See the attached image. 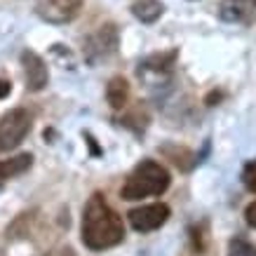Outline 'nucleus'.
I'll return each mask as SVG.
<instances>
[{
    "label": "nucleus",
    "instance_id": "obj_10",
    "mask_svg": "<svg viewBox=\"0 0 256 256\" xmlns=\"http://www.w3.org/2000/svg\"><path fill=\"white\" fill-rule=\"evenodd\" d=\"M106 99H108L110 108H124V104L130 99V85H127V80L122 76H116V78H110L108 87H106Z\"/></svg>",
    "mask_w": 256,
    "mask_h": 256
},
{
    "label": "nucleus",
    "instance_id": "obj_15",
    "mask_svg": "<svg viewBox=\"0 0 256 256\" xmlns=\"http://www.w3.org/2000/svg\"><path fill=\"white\" fill-rule=\"evenodd\" d=\"M244 218H247V224L252 226V228H256V202H252L247 207V212H244Z\"/></svg>",
    "mask_w": 256,
    "mask_h": 256
},
{
    "label": "nucleus",
    "instance_id": "obj_9",
    "mask_svg": "<svg viewBox=\"0 0 256 256\" xmlns=\"http://www.w3.org/2000/svg\"><path fill=\"white\" fill-rule=\"evenodd\" d=\"M33 164L31 153H19V156L10 158V160H0V181L14 178L24 172H28V167Z\"/></svg>",
    "mask_w": 256,
    "mask_h": 256
},
{
    "label": "nucleus",
    "instance_id": "obj_2",
    "mask_svg": "<svg viewBox=\"0 0 256 256\" xmlns=\"http://www.w3.org/2000/svg\"><path fill=\"white\" fill-rule=\"evenodd\" d=\"M170 172L156 160H144L134 167V172L127 176L124 186L120 188L122 200H141L150 195H162L170 188Z\"/></svg>",
    "mask_w": 256,
    "mask_h": 256
},
{
    "label": "nucleus",
    "instance_id": "obj_16",
    "mask_svg": "<svg viewBox=\"0 0 256 256\" xmlns=\"http://www.w3.org/2000/svg\"><path fill=\"white\" fill-rule=\"evenodd\" d=\"M47 256H76V252L70 247H56V249H52Z\"/></svg>",
    "mask_w": 256,
    "mask_h": 256
},
{
    "label": "nucleus",
    "instance_id": "obj_7",
    "mask_svg": "<svg viewBox=\"0 0 256 256\" xmlns=\"http://www.w3.org/2000/svg\"><path fill=\"white\" fill-rule=\"evenodd\" d=\"M22 66H24L26 87L31 92H40L47 85V80H50V70H47V64L42 62V56H38L31 50H26L22 54Z\"/></svg>",
    "mask_w": 256,
    "mask_h": 256
},
{
    "label": "nucleus",
    "instance_id": "obj_3",
    "mask_svg": "<svg viewBox=\"0 0 256 256\" xmlns=\"http://www.w3.org/2000/svg\"><path fill=\"white\" fill-rule=\"evenodd\" d=\"M31 132V113L24 108H12L0 118V150H12Z\"/></svg>",
    "mask_w": 256,
    "mask_h": 256
},
{
    "label": "nucleus",
    "instance_id": "obj_8",
    "mask_svg": "<svg viewBox=\"0 0 256 256\" xmlns=\"http://www.w3.org/2000/svg\"><path fill=\"white\" fill-rule=\"evenodd\" d=\"M256 12V0H221L218 14L224 22H244Z\"/></svg>",
    "mask_w": 256,
    "mask_h": 256
},
{
    "label": "nucleus",
    "instance_id": "obj_14",
    "mask_svg": "<svg viewBox=\"0 0 256 256\" xmlns=\"http://www.w3.org/2000/svg\"><path fill=\"white\" fill-rule=\"evenodd\" d=\"M242 181H244V186L252 190V193H256V162H252L244 170V174H242Z\"/></svg>",
    "mask_w": 256,
    "mask_h": 256
},
{
    "label": "nucleus",
    "instance_id": "obj_18",
    "mask_svg": "<svg viewBox=\"0 0 256 256\" xmlns=\"http://www.w3.org/2000/svg\"><path fill=\"white\" fill-rule=\"evenodd\" d=\"M0 256H2V254H0Z\"/></svg>",
    "mask_w": 256,
    "mask_h": 256
},
{
    "label": "nucleus",
    "instance_id": "obj_13",
    "mask_svg": "<svg viewBox=\"0 0 256 256\" xmlns=\"http://www.w3.org/2000/svg\"><path fill=\"white\" fill-rule=\"evenodd\" d=\"M228 256H256V247L244 240H233L230 249H228Z\"/></svg>",
    "mask_w": 256,
    "mask_h": 256
},
{
    "label": "nucleus",
    "instance_id": "obj_5",
    "mask_svg": "<svg viewBox=\"0 0 256 256\" xmlns=\"http://www.w3.org/2000/svg\"><path fill=\"white\" fill-rule=\"evenodd\" d=\"M170 218V207L164 202H156V204H141L136 210L130 212V224L134 230L139 233H150L158 230L160 226L167 224Z\"/></svg>",
    "mask_w": 256,
    "mask_h": 256
},
{
    "label": "nucleus",
    "instance_id": "obj_4",
    "mask_svg": "<svg viewBox=\"0 0 256 256\" xmlns=\"http://www.w3.org/2000/svg\"><path fill=\"white\" fill-rule=\"evenodd\" d=\"M116 50H118V28L113 24L99 26V31H94L85 40V56L87 62L92 64L101 62V59H108Z\"/></svg>",
    "mask_w": 256,
    "mask_h": 256
},
{
    "label": "nucleus",
    "instance_id": "obj_1",
    "mask_svg": "<svg viewBox=\"0 0 256 256\" xmlns=\"http://www.w3.org/2000/svg\"><path fill=\"white\" fill-rule=\"evenodd\" d=\"M124 238L122 218L104 200L101 193H94L82 212V242L90 249H108L120 244Z\"/></svg>",
    "mask_w": 256,
    "mask_h": 256
},
{
    "label": "nucleus",
    "instance_id": "obj_12",
    "mask_svg": "<svg viewBox=\"0 0 256 256\" xmlns=\"http://www.w3.org/2000/svg\"><path fill=\"white\" fill-rule=\"evenodd\" d=\"M174 56H176V52H167V54H156V56H148L144 64H139L141 68H150V70H167L174 64Z\"/></svg>",
    "mask_w": 256,
    "mask_h": 256
},
{
    "label": "nucleus",
    "instance_id": "obj_17",
    "mask_svg": "<svg viewBox=\"0 0 256 256\" xmlns=\"http://www.w3.org/2000/svg\"><path fill=\"white\" fill-rule=\"evenodd\" d=\"M10 92H12V85H10L8 80L0 78V99H5V96H8Z\"/></svg>",
    "mask_w": 256,
    "mask_h": 256
},
{
    "label": "nucleus",
    "instance_id": "obj_6",
    "mask_svg": "<svg viewBox=\"0 0 256 256\" xmlns=\"http://www.w3.org/2000/svg\"><path fill=\"white\" fill-rule=\"evenodd\" d=\"M85 0H38L36 12L50 24H68L80 14Z\"/></svg>",
    "mask_w": 256,
    "mask_h": 256
},
{
    "label": "nucleus",
    "instance_id": "obj_11",
    "mask_svg": "<svg viewBox=\"0 0 256 256\" xmlns=\"http://www.w3.org/2000/svg\"><path fill=\"white\" fill-rule=\"evenodd\" d=\"M162 2L160 0H136L132 5V14L141 24H153L162 16Z\"/></svg>",
    "mask_w": 256,
    "mask_h": 256
}]
</instances>
